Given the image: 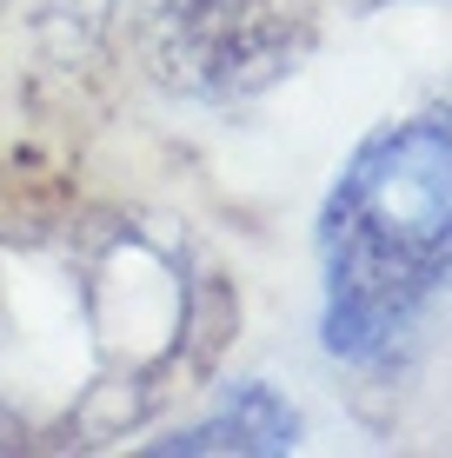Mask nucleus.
Segmentation results:
<instances>
[{
	"label": "nucleus",
	"instance_id": "nucleus-1",
	"mask_svg": "<svg viewBox=\"0 0 452 458\" xmlns=\"http://www.w3.org/2000/svg\"><path fill=\"white\" fill-rule=\"evenodd\" d=\"M326 352L393 366L419 312L452 279V114L366 133L320 213Z\"/></svg>",
	"mask_w": 452,
	"mask_h": 458
},
{
	"label": "nucleus",
	"instance_id": "nucleus-2",
	"mask_svg": "<svg viewBox=\"0 0 452 458\" xmlns=\"http://www.w3.org/2000/svg\"><path fill=\"white\" fill-rule=\"evenodd\" d=\"M140 34L153 73L200 100L253 93L293 60V34L273 0H147Z\"/></svg>",
	"mask_w": 452,
	"mask_h": 458
},
{
	"label": "nucleus",
	"instance_id": "nucleus-3",
	"mask_svg": "<svg viewBox=\"0 0 452 458\" xmlns=\"http://www.w3.org/2000/svg\"><path fill=\"white\" fill-rule=\"evenodd\" d=\"M300 445V419H293V405L279 399L273 386H233V399L213 412L207 425H193V432L180 438H160L153 452H233V458H279Z\"/></svg>",
	"mask_w": 452,
	"mask_h": 458
},
{
	"label": "nucleus",
	"instance_id": "nucleus-4",
	"mask_svg": "<svg viewBox=\"0 0 452 458\" xmlns=\"http://www.w3.org/2000/svg\"><path fill=\"white\" fill-rule=\"evenodd\" d=\"M107 13H114V0H47V47L54 54H87L93 40L107 34Z\"/></svg>",
	"mask_w": 452,
	"mask_h": 458
},
{
	"label": "nucleus",
	"instance_id": "nucleus-5",
	"mask_svg": "<svg viewBox=\"0 0 452 458\" xmlns=\"http://www.w3.org/2000/svg\"><path fill=\"white\" fill-rule=\"evenodd\" d=\"M446 114H452V100H446Z\"/></svg>",
	"mask_w": 452,
	"mask_h": 458
}]
</instances>
